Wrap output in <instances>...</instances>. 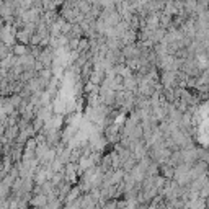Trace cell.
Here are the masks:
<instances>
[{"label": "cell", "instance_id": "1", "mask_svg": "<svg viewBox=\"0 0 209 209\" xmlns=\"http://www.w3.org/2000/svg\"><path fill=\"white\" fill-rule=\"evenodd\" d=\"M13 54H17V56L26 54V47L25 46H13Z\"/></svg>", "mask_w": 209, "mask_h": 209}]
</instances>
